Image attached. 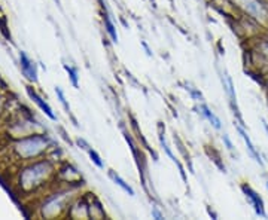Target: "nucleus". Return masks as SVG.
Returning <instances> with one entry per match:
<instances>
[{
    "instance_id": "3",
    "label": "nucleus",
    "mask_w": 268,
    "mask_h": 220,
    "mask_svg": "<svg viewBox=\"0 0 268 220\" xmlns=\"http://www.w3.org/2000/svg\"><path fill=\"white\" fill-rule=\"evenodd\" d=\"M19 58H21V67H22V73L26 74L29 79H32V80H36V67L35 64L27 58V55L24 54V52H21L19 55Z\"/></svg>"
},
{
    "instance_id": "12",
    "label": "nucleus",
    "mask_w": 268,
    "mask_h": 220,
    "mask_svg": "<svg viewBox=\"0 0 268 220\" xmlns=\"http://www.w3.org/2000/svg\"><path fill=\"white\" fill-rule=\"evenodd\" d=\"M224 142H225V143H227V146H228V149H230V150H232V145H231V142H230V139H228V135H227V134H225V135H224Z\"/></svg>"
},
{
    "instance_id": "5",
    "label": "nucleus",
    "mask_w": 268,
    "mask_h": 220,
    "mask_svg": "<svg viewBox=\"0 0 268 220\" xmlns=\"http://www.w3.org/2000/svg\"><path fill=\"white\" fill-rule=\"evenodd\" d=\"M29 95H30V97H32V98L35 100V103H36V104H37V106H39V107H40V109L43 110V112H45V113H46V115H48V116L51 118V119H54V121H55V115H54V113H53V110H51V107H50V106H48V104H46L45 101H42V98H40V97H39V95H37L36 92L32 91L30 88H29Z\"/></svg>"
},
{
    "instance_id": "4",
    "label": "nucleus",
    "mask_w": 268,
    "mask_h": 220,
    "mask_svg": "<svg viewBox=\"0 0 268 220\" xmlns=\"http://www.w3.org/2000/svg\"><path fill=\"white\" fill-rule=\"evenodd\" d=\"M238 132H240V135L243 137V140H245V143H246V146H248V149H249V152H250V155L255 158V161L258 162V164H264L262 162V159H261V155L258 153V150L255 149V146H253V143L250 142V139H249V135L246 134V131L245 129L241 128V127H238Z\"/></svg>"
},
{
    "instance_id": "8",
    "label": "nucleus",
    "mask_w": 268,
    "mask_h": 220,
    "mask_svg": "<svg viewBox=\"0 0 268 220\" xmlns=\"http://www.w3.org/2000/svg\"><path fill=\"white\" fill-rule=\"evenodd\" d=\"M105 24H106V30L109 33V36L112 39V42H118V35H116V30H115V25L112 24V21L109 19V17L105 18Z\"/></svg>"
},
{
    "instance_id": "7",
    "label": "nucleus",
    "mask_w": 268,
    "mask_h": 220,
    "mask_svg": "<svg viewBox=\"0 0 268 220\" xmlns=\"http://www.w3.org/2000/svg\"><path fill=\"white\" fill-rule=\"evenodd\" d=\"M200 110H201V115L206 116V118L212 122V125H213L214 128L221 129V121L217 119V116H216L214 113H212V112L209 110V107H206V106H200Z\"/></svg>"
},
{
    "instance_id": "9",
    "label": "nucleus",
    "mask_w": 268,
    "mask_h": 220,
    "mask_svg": "<svg viewBox=\"0 0 268 220\" xmlns=\"http://www.w3.org/2000/svg\"><path fill=\"white\" fill-rule=\"evenodd\" d=\"M88 153H89V158L92 159V162L97 165L99 168H103V167H105L103 162H102V159H100V156H99V153H97L95 150H91V149H88Z\"/></svg>"
},
{
    "instance_id": "10",
    "label": "nucleus",
    "mask_w": 268,
    "mask_h": 220,
    "mask_svg": "<svg viewBox=\"0 0 268 220\" xmlns=\"http://www.w3.org/2000/svg\"><path fill=\"white\" fill-rule=\"evenodd\" d=\"M64 67H66V70L69 72V76H70L73 87H76V88H78V70H76V69H73V67H69V66H64Z\"/></svg>"
},
{
    "instance_id": "13",
    "label": "nucleus",
    "mask_w": 268,
    "mask_h": 220,
    "mask_svg": "<svg viewBox=\"0 0 268 220\" xmlns=\"http://www.w3.org/2000/svg\"><path fill=\"white\" fill-rule=\"evenodd\" d=\"M152 216H154V217H157V219H162V214H161L157 208H154V211H152Z\"/></svg>"
},
{
    "instance_id": "6",
    "label": "nucleus",
    "mask_w": 268,
    "mask_h": 220,
    "mask_svg": "<svg viewBox=\"0 0 268 220\" xmlns=\"http://www.w3.org/2000/svg\"><path fill=\"white\" fill-rule=\"evenodd\" d=\"M109 176L112 177V180H113L115 183L118 184V186H119L121 189H124V190H125V192H127V194H128V195H131V197L134 195V190H133V187H131L130 184L125 183L124 180H123V179H121V177H119L118 174H115V171H109Z\"/></svg>"
},
{
    "instance_id": "2",
    "label": "nucleus",
    "mask_w": 268,
    "mask_h": 220,
    "mask_svg": "<svg viewBox=\"0 0 268 220\" xmlns=\"http://www.w3.org/2000/svg\"><path fill=\"white\" fill-rule=\"evenodd\" d=\"M243 190H245V194H246V197H248V200L252 204V207L255 208V211H256V214H259V216H262V217H265V211H264V202L262 200L259 198V195L255 192V190H252L249 186H243Z\"/></svg>"
},
{
    "instance_id": "1",
    "label": "nucleus",
    "mask_w": 268,
    "mask_h": 220,
    "mask_svg": "<svg viewBox=\"0 0 268 220\" xmlns=\"http://www.w3.org/2000/svg\"><path fill=\"white\" fill-rule=\"evenodd\" d=\"M234 3L238 8H241L245 12H248L250 17H253L261 22H265L268 19L267 8L259 0H234Z\"/></svg>"
},
{
    "instance_id": "11",
    "label": "nucleus",
    "mask_w": 268,
    "mask_h": 220,
    "mask_svg": "<svg viewBox=\"0 0 268 220\" xmlns=\"http://www.w3.org/2000/svg\"><path fill=\"white\" fill-rule=\"evenodd\" d=\"M55 92H57V95H58V98H60V101H61V104L64 106V109L67 110V112H70V107H69V104H67V101H66V98H64V94H63V91H61L60 88H55Z\"/></svg>"
}]
</instances>
